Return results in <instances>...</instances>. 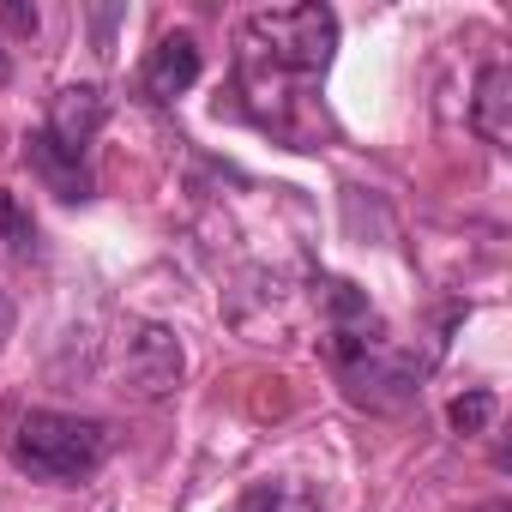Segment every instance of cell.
<instances>
[{
    "label": "cell",
    "mask_w": 512,
    "mask_h": 512,
    "mask_svg": "<svg viewBox=\"0 0 512 512\" xmlns=\"http://www.w3.org/2000/svg\"><path fill=\"white\" fill-rule=\"evenodd\" d=\"M13 320H19V308H13L7 290H0V350H7V338H13Z\"/></svg>",
    "instance_id": "cell-12"
},
{
    "label": "cell",
    "mask_w": 512,
    "mask_h": 512,
    "mask_svg": "<svg viewBox=\"0 0 512 512\" xmlns=\"http://www.w3.org/2000/svg\"><path fill=\"white\" fill-rule=\"evenodd\" d=\"M181 368H187V356H181V338L169 326L145 320V326L127 332V344H121V392H133L139 404H157V398H169L181 386Z\"/></svg>",
    "instance_id": "cell-3"
},
{
    "label": "cell",
    "mask_w": 512,
    "mask_h": 512,
    "mask_svg": "<svg viewBox=\"0 0 512 512\" xmlns=\"http://www.w3.org/2000/svg\"><path fill=\"white\" fill-rule=\"evenodd\" d=\"M470 121H476V133H482L494 151L512 145V67H506V61H488V67L476 73Z\"/></svg>",
    "instance_id": "cell-6"
},
{
    "label": "cell",
    "mask_w": 512,
    "mask_h": 512,
    "mask_svg": "<svg viewBox=\"0 0 512 512\" xmlns=\"http://www.w3.org/2000/svg\"><path fill=\"white\" fill-rule=\"evenodd\" d=\"M0 19H7L13 31H25V37H37V25H43L37 7H19V0H0Z\"/></svg>",
    "instance_id": "cell-11"
},
{
    "label": "cell",
    "mask_w": 512,
    "mask_h": 512,
    "mask_svg": "<svg viewBox=\"0 0 512 512\" xmlns=\"http://www.w3.org/2000/svg\"><path fill=\"white\" fill-rule=\"evenodd\" d=\"M446 422H452V434H488V422H494V392H458V398L446 404Z\"/></svg>",
    "instance_id": "cell-10"
},
{
    "label": "cell",
    "mask_w": 512,
    "mask_h": 512,
    "mask_svg": "<svg viewBox=\"0 0 512 512\" xmlns=\"http://www.w3.org/2000/svg\"><path fill=\"white\" fill-rule=\"evenodd\" d=\"M229 512H320V494L302 482H253Z\"/></svg>",
    "instance_id": "cell-8"
},
{
    "label": "cell",
    "mask_w": 512,
    "mask_h": 512,
    "mask_svg": "<svg viewBox=\"0 0 512 512\" xmlns=\"http://www.w3.org/2000/svg\"><path fill=\"white\" fill-rule=\"evenodd\" d=\"M103 121H109V97H103L97 85H61V91L49 97V127H43V133H49L67 157H85V151L97 145Z\"/></svg>",
    "instance_id": "cell-4"
},
{
    "label": "cell",
    "mask_w": 512,
    "mask_h": 512,
    "mask_svg": "<svg viewBox=\"0 0 512 512\" xmlns=\"http://www.w3.org/2000/svg\"><path fill=\"white\" fill-rule=\"evenodd\" d=\"M31 163H37V175H43L61 199H91V169H85V157H67L49 133H31Z\"/></svg>",
    "instance_id": "cell-7"
},
{
    "label": "cell",
    "mask_w": 512,
    "mask_h": 512,
    "mask_svg": "<svg viewBox=\"0 0 512 512\" xmlns=\"http://www.w3.org/2000/svg\"><path fill=\"white\" fill-rule=\"evenodd\" d=\"M7 452L37 482H85L109 458V428L73 410H25L7 434Z\"/></svg>",
    "instance_id": "cell-2"
},
{
    "label": "cell",
    "mask_w": 512,
    "mask_h": 512,
    "mask_svg": "<svg viewBox=\"0 0 512 512\" xmlns=\"http://www.w3.org/2000/svg\"><path fill=\"white\" fill-rule=\"evenodd\" d=\"M0 241H7V253H19V260H37L43 241H37V217L19 205L13 187H0Z\"/></svg>",
    "instance_id": "cell-9"
},
{
    "label": "cell",
    "mask_w": 512,
    "mask_h": 512,
    "mask_svg": "<svg viewBox=\"0 0 512 512\" xmlns=\"http://www.w3.org/2000/svg\"><path fill=\"white\" fill-rule=\"evenodd\" d=\"M193 79H199V43L187 31H175L151 49L145 73H139V91H145V103H175V97L193 91Z\"/></svg>",
    "instance_id": "cell-5"
},
{
    "label": "cell",
    "mask_w": 512,
    "mask_h": 512,
    "mask_svg": "<svg viewBox=\"0 0 512 512\" xmlns=\"http://www.w3.org/2000/svg\"><path fill=\"white\" fill-rule=\"evenodd\" d=\"M13 79V61H7V49H0V85H7Z\"/></svg>",
    "instance_id": "cell-13"
},
{
    "label": "cell",
    "mask_w": 512,
    "mask_h": 512,
    "mask_svg": "<svg viewBox=\"0 0 512 512\" xmlns=\"http://www.w3.org/2000/svg\"><path fill=\"white\" fill-rule=\"evenodd\" d=\"M241 49H247V67L290 73V79H320L332 67V49H338V13L326 7V0L247 13Z\"/></svg>",
    "instance_id": "cell-1"
}]
</instances>
